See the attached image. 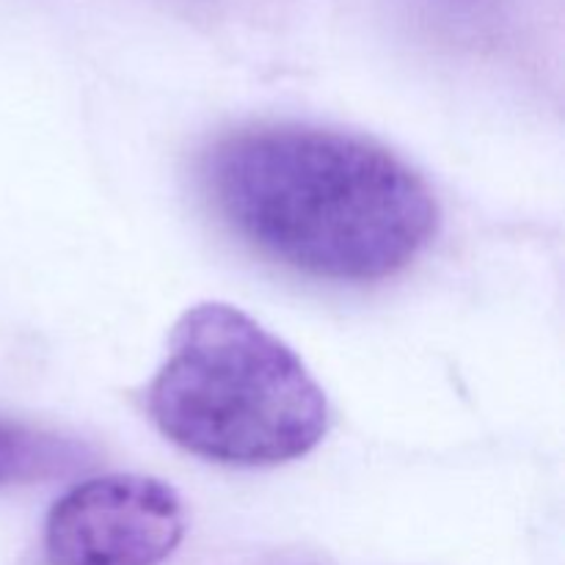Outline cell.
<instances>
[{
    "mask_svg": "<svg viewBox=\"0 0 565 565\" xmlns=\"http://www.w3.org/2000/svg\"><path fill=\"white\" fill-rule=\"evenodd\" d=\"M213 207L265 257L326 281H379L408 268L439 230L428 182L370 138L307 125H254L204 158Z\"/></svg>",
    "mask_w": 565,
    "mask_h": 565,
    "instance_id": "1",
    "label": "cell"
},
{
    "mask_svg": "<svg viewBox=\"0 0 565 565\" xmlns=\"http://www.w3.org/2000/svg\"><path fill=\"white\" fill-rule=\"evenodd\" d=\"M149 417L177 447L241 469L307 456L329 430V401L287 342L243 309L204 301L174 326L147 390Z\"/></svg>",
    "mask_w": 565,
    "mask_h": 565,
    "instance_id": "2",
    "label": "cell"
},
{
    "mask_svg": "<svg viewBox=\"0 0 565 565\" xmlns=\"http://www.w3.org/2000/svg\"><path fill=\"white\" fill-rule=\"evenodd\" d=\"M81 461V447L58 434L0 417V489L36 483L70 472Z\"/></svg>",
    "mask_w": 565,
    "mask_h": 565,
    "instance_id": "4",
    "label": "cell"
},
{
    "mask_svg": "<svg viewBox=\"0 0 565 565\" xmlns=\"http://www.w3.org/2000/svg\"><path fill=\"white\" fill-rule=\"evenodd\" d=\"M185 535V511L169 483L103 475L66 491L44 524L50 565H160Z\"/></svg>",
    "mask_w": 565,
    "mask_h": 565,
    "instance_id": "3",
    "label": "cell"
}]
</instances>
